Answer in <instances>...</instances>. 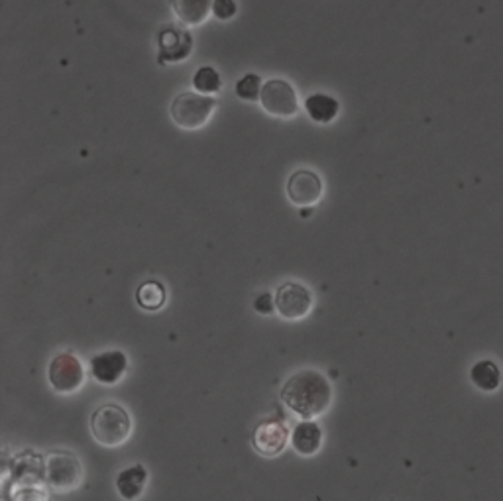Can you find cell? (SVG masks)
Masks as SVG:
<instances>
[{"instance_id": "1", "label": "cell", "mask_w": 503, "mask_h": 501, "mask_svg": "<svg viewBox=\"0 0 503 501\" xmlns=\"http://www.w3.org/2000/svg\"><path fill=\"white\" fill-rule=\"evenodd\" d=\"M281 401L295 415L315 419L333 403V386L317 369H299L281 387Z\"/></svg>"}, {"instance_id": "2", "label": "cell", "mask_w": 503, "mask_h": 501, "mask_svg": "<svg viewBox=\"0 0 503 501\" xmlns=\"http://www.w3.org/2000/svg\"><path fill=\"white\" fill-rule=\"evenodd\" d=\"M90 433L103 446H120L132 433V419L124 407L116 403L100 405L90 415Z\"/></svg>"}, {"instance_id": "3", "label": "cell", "mask_w": 503, "mask_h": 501, "mask_svg": "<svg viewBox=\"0 0 503 501\" xmlns=\"http://www.w3.org/2000/svg\"><path fill=\"white\" fill-rule=\"evenodd\" d=\"M217 106L218 98L197 91H183L174 98V103L169 106V115L179 128L199 130L209 123Z\"/></svg>"}, {"instance_id": "4", "label": "cell", "mask_w": 503, "mask_h": 501, "mask_svg": "<svg viewBox=\"0 0 503 501\" xmlns=\"http://www.w3.org/2000/svg\"><path fill=\"white\" fill-rule=\"evenodd\" d=\"M46 482L57 494H69L81 486L83 466L73 454L52 453L46 460Z\"/></svg>"}, {"instance_id": "5", "label": "cell", "mask_w": 503, "mask_h": 501, "mask_svg": "<svg viewBox=\"0 0 503 501\" xmlns=\"http://www.w3.org/2000/svg\"><path fill=\"white\" fill-rule=\"evenodd\" d=\"M260 103L268 115L276 118H294L299 113V98L294 85L286 79H269L264 83Z\"/></svg>"}, {"instance_id": "6", "label": "cell", "mask_w": 503, "mask_h": 501, "mask_svg": "<svg viewBox=\"0 0 503 501\" xmlns=\"http://www.w3.org/2000/svg\"><path fill=\"white\" fill-rule=\"evenodd\" d=\"M47 379L57 394H73L85 384V368L72 352H62L49 362Z\"/></svg>"}, {"instance_id": "7", "label": "cell", "mask_w": 503, "mask_h": 501, "mask_svg": "<svg viewBox=\"0 0 503 501\" xmlns=\"http://www.w3.org/2000/svg\"><path fill=\"white\" fill-rule=\"evenodd\" d=\"M193 52V36L185 28L167 24L158 32V64H179Z\"/></svg>"}, {"instance_id": "8", "label": "cell", "mask_w": 503, "mask_h": 501, "mask_svg": "<svg viewBox=\"0 0 503 501\" xmlns=\"http://www.w3.org/2000/svg\"><path fill=\"white\" fill-rule=\"evenodd\" d=\"M276 309L287 320H301L313 309V295L303 284L286 282L276 292Z\"/></svg>"}, {"instance_id": "9", "label": "cell", "mask_w": 503, "mask_h": 501, "mask_svg": "<svg viewBox=\"0 0 503 501\" xmlns=\"http://www.w3.org/2000/svg\"><path fill=\"white\" fill-rule=\"evenodd\" d=\"M287 197L295 207H313L323 197V179L313 169H297L287 179Z\"/></svg>"}, {"instance_id": "10", "label": "cell", "mask_w": 503, "mask_h": 501, "mask_svg": "<svg viewBox=\"0 0 503 501\" xmlns=\"http://www.w3.org/2000/svg\"><path fill=\"white\" fill-rule=\"evenodd\" d=\"M287 440H289L287 427L276 419L261 420V423L254 429V433H252V445H254L260 454H264L268 458L284 453V448L287 446Z\"/></svg>"}, {"instance_id": "11", "label": "cell", "mask_w": 503, "mask_h": 501, "mask_svg": "<svg viewBox=\"0 0 503 501\" xmlns=\"http://www.w3.org/2000/svg\"><path fill=\"white\" fill-rule=\"evenodd\" d=\"M128 369V358L123 350H108L90 358V374L95 382L103 386H115L124 378Z\"/></svg>"}, {"instance_id": "12", "label": "cell", "mask_w": 503, "mask_h": 501, "mask_svg": "<svg viewBox=\"0 0 503 501\" xmlns=\"http://www.w3.org/2000/svg\"><path fill=\"white\" fill-rule=\"evenodd\" d=\"M323 445V430L315 423V420H301V423L291 433V446L301 456H313L320 450Z\"/></svg>"}, {"instance_id": "13", "label": "cell", "mask_w": 503, "mask_h": 501, "mask_svg": "<svg viewBox=\"0 0 503 501\" xmlns=\"http://www.w3.org/2000/svg\"><path fill=\"white\" fill-rule=\"evenodd\" d=\"M171 10L181 24L197 28L213 13V0H171Z\"/></svg>"}, {"instance_id": "14", "label": "cell", "mask_w": 503, "mask_h": 501, "mask_svg": "<svg viewBox=\"0 0 503 501\" xmlns=\"http://www.w3.org/2000/svg\"><path fill=\"white\" fill-rule=\"evenodd\" d=\"M116 489L120 497L124 499H138L144 494L148 484V470L142 464H134L124 468L123 472L116 476Z\"/></svg>"}, {"instance_id": "15", "label": "cell", "mask_w": 503, "mask_h": 501, "mask_svg": "<svg viewBox=\"0 0 503 501\" xmlns=\"http://www.w3.org/2000/svg\"><path fill=\"white\" fill-rule=\"evenodd\" d=\"M305 113L317 124H330L340 113V103L327 93H313L305 98Z\"/></svg>"}, {"instance_id": "16", "label": "cell", "mask_w": 503, "mask_h": 501, "mask_svg": "<svg viewBox=\"0 0 503 501\" xmlns=\"http://www.w3.org/2000/svg\"><path fill=\"white\" fill-rule=\"evenodd\" d=\"M470 382L474 384L480 392L491 394L501 386V369L494 360H480L470 368Z\"/></svg>"}, {"instance_id": "17", "label": "cell", "mask_w": 503, "mask_h": 501, "mask_svg": "<svg viewBox=\"0 0 503 501\" xmlns=\"http://www.w3.org/2000/svg\"><path fill=\"white\" fill-rule=\"evenodd\" d=\"M167 301V292L166 285L162 282H156V279H149V282H144L136 289V303L138 307H142L144 310H159Z\"/></svg>"}, {"instance_id": "18", "label": "cell", "mask_w": 503, "mask_h": 501, "mask_svg": "<svg viewBox=\"0 0 503 501\" xmlns=\"http://www.w3.org/2000/svg\"><path fill=\"white\" fill-rule=\"evenodd\" d=\"M193 89L203 95H217L223 89V79L213 65H203L193 75Z\"/></svg>"}, {"instance_id": "19", "label": "cell", "mask_w": 503, "mask_h": 501, "mask_svg": "<svg viewBox=\"0 0 503 501\" xmlns=\"http://www.w3.org/2000/svg\"><path fill=\"white\" fill-rule=\"evenodd\" d=\"M261 89H264V83H261L260 75L246 73L236 83V95L240 100H244V103H256V100H260Z\"/></svg>"}, {"instance_id": "20", "label": "cell", "mask_w": 503, "mask_h": 501, "mask_svg": "<svg viewBox=\"0 0 503 501\" xmlns=\"http://www.w3.org/2000/svg\"><path fill=\"white\" fill-rule=\"evenodd\" d=\"M238 13L236 0H213V16L220 22H228Z\"/></svg>"}, {"instance_id": "21", "label": "cell", "mask_w": 503, "mask_h": 501, "mask_svg": "<svg viewBox=\"0 0 503 501\" xmlns=\"http://www.w3.org/2000/svg\"><path fill=\"white\" fill-rule=\"evenodd\" d=\"M274 309H276V299L271 297L269 292H264V293H260L256 295L254 299V310L260 315H271L274 313Z\"/></svg>"}]
</instances>
